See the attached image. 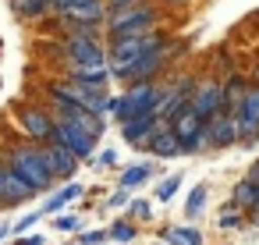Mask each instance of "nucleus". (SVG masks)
Returning <instances> with one entry per match:
<instances>
[{
    "instance_id": "nucleus-15",
    "label": "nucleus",
    "mask_w": 259,
    "mask_h": 245,
    "mask_svg": "<svg viewBox=\"0 0 259 245\" xmlns=\"http://www.w3.org/2000/svg\"><path fill=\"white\" fill-rule=\"evenodd\" d=\"M149 149H153L156 156H163V160H167V156H178V153H181L185 146L178 142V135L170 132V125H160V132H156V135L149 139Z\"/></svg>"
},
{
    "instance_id": "nucleus-8",
    "label": "nucleus",
    "mask_w": 259,
    "mask_h": 245,
    "mask_svg": "<svg viewBox=\"0 0 259 245\" xmlns=\"http://www.w3.org/2000/svg\"><path fill=\"white\" fill-rule=\"evenodd\" d=\"M18 121H22V128H25V135H32L39 146H47L50 142V135H54V114L50 110H43V107H25L22 114H18Z\"/></svg>"
},
{
    "instance_id": "nucleus-7",
    "label": "nucleus",
    "mask_w": 259,
    "mask_h": 245,
    "mask_svg": "<svg viewBox=\"0 0 259 245\" xmlns=\"http://www.w3.org/2000/svg\"><path fill=\"white\" fill-rule=\"evenodd\" d=\"M234 121H238V135L241 139H255L259 135V86H248V93L234 107Z\"/></svg>"
},
{
    "instance_id": "nucleus-28",
    "label": "nucleus",
    "mask_w": 259,
    "mask_h": 245,
    "mask_svg": "<svg viewBox=\"0 0 259 245\" xmlns=\"http://www.w3.org/2000/svg\"><path fill=\"white\" fill-rule=\"evenodd\" d=\"M54 227H57V231H75V227H78V217H71V213H68V217H57Z\"/></svg>"
},
{
    "instance_id": "nucleus-33",
    "label": "nucleus",
    "mask_w": 259,
    "mask_h": 245,
    "mask_svg": "<svg viewBox=\"0 0 259 245\" xmlns=\"http://www.w3.org/2000/svg\"><path fill=\"white\" fill-rule=\"evenodd\" d=\"M15 245H43V238H39V234H25V238H18Z\"/></svg>"
},
{
    "instance_id": "nucleus-4",
    "label": "nucleus",
    "mask_w": 259,
    "mask_h": 245,
    "mask_svg": "<svg viewBox=\"0 0 259 245\" xmlns=\"http://www.w3.org/2000/svg\"><path fill=\"white\" fill-rule=\"evenodd\" d=\"M188 110H192L199 121H213L217 114H227V110H224V86H220L217 78H202V82L192 89Z\"/></svg>"
},
{
    "instance_id": "nucleus-29",
    "label": "nucleus",
    "mask_w": 259,
    "mask_h": 245,
    "mask_svg": "<svg viewBox=\"0 0 259 245\" xmlns=\"http://www.w3.org/2000/svg\"><path fill=\"white\" fill-rule=\"evenodd\" d=\"M39 217H43V213H39V210H36V213H29V217H22V220H18V224H15V227H11V231H25V227H32V224H36V220H39Z\"/></svg>"
},
{
    "instance_id": "nucleus-10",
    "label": "nucleus",
    "mask_w": 259,
    "mask_h": 245,
    "mask_svg": "<svg viewBox=\"0 0 259 245\" xmlns=\"http://www.w3.org/2000/svg\"><path fill=\"white\" fill-rule=\"evenodd\" d=\"M192 89H195V82H192L188 75H185V78H178V82H174V89L156 103V117H178L181 110H188Z\"/></svg>"
},
{
    "instance_id": "nucleus-19",
    "label": "nucleus",
    "mask_w": 259,
    "mask_h": 245,
    "mask_svg": "<svg viewBox=\"0 0 259 245\" xmlns=\"http://www.w3.org/2000/svg\"><path fill=\"white\" fill-rule=\"evenodd\" d=\"M71 82H78V86H93V89H103V82H107V68H75V71H71Z\"/></svg>"
},
{
    "instance_id": "nucleus-36",
    "label": "nucleus",
    "mask_w": 259,
    "mask_h": 245,
    "mask_svg": "<svg viewBox=\"0 0 259 245\" xmlns=\"http://www.w3.org/2000/svg\"><path fill=\"white\" fill-rule=\"evenodd\" d=\"M163 4H174L178 8V4H188V0H163Z\"/></svg>"
},
{
    "instance_id": "nucleus-9",
    "label": "nucleus",
    "mask_w": 259,
    "mask_h": 245,
    "mask_svg": "<svg viewBox=\"0 0 259 245\" xmlns=\"http://www.w3.org/2000/svg\"><path fill=\"white\" fill-rule=\"evenodd\" d=\"M241 135H238V121H234V114H217L213 121H206V128H202V135H199V146L202 142H209V146H231V142H238Z\"/></svg>"
},
{
    "instance_id": "nucleus-34",
    "label": "nucleus",
    "mask_w": 259,
    "mask_h": 245,
    "mask_svg": "<svg viewBox=\"0 0 259 245\" xmlns=\"http://www.w3.org/2000/svg\"><path fill=\"white\" fill-rule=\"evenodd\" d=\"M110 202H114V206H124V202H128V195H124V188H121V192H114V199H110Z\"/></svg>"
},
{
    "instance_id": "nucleus-18",
    "label": "nucleus",
    "mask_w": 259,
    "mask_h": 245,
    "mask_svg": "<svg viewBox=\"0 0 259 245\" xmlns=\"http://www.w3.org/2000/svg\"><path fill=\"white\" fill-rule=\"evenodd\" d=\"M78 195H82V185H75V181H71V185L57 188V192H54V195L47 199V206H43L39 213H57V210H61L64 202H71V199H78Z\"/></svg>"
},
{
    "instance_id": "nucleus-25",
    "label": "nucleus",
    "mask_w": 259,
    "mask_h": 245,
    "mask_svg": "<svg viewBox=\"0 0 259 245\" xmlns=\"http://www.w3.org/2000/svg\"><path fill=\"white\" fill-rule=\"evenodd\" d=\"M217 224H220L224 231H234V227H241V210H224Z\"/></svg>"
},
{
    "instance_id": "nucleus-2",
    "label": "nucleus",
    "mask_w": 259,
    "mask_h": 245,
    "mask_svg": "<svg viewBox=\"0 0 259 245\" xmlns=\"http://www.w3.org/2000/svg\"><path fill=\"white\" fill-rule=\"evenodd\" d=\"M156 103H160V89L153 82H139L132 86L128 93H121L117 100H110V110H117L121 125L135 121V117H146V114H156Z\"/></svg>"
},
{
    "instance_id": "nucleus-14",
    "label": "nucleus",
    "mask_w": 259,
    "mask_h": 245,
    "mask_svg": "<svg viewBox=\"0 0 259 245\" xmlns=\"http://www.w3.org/2000/svg\"><path fill=\"white\" fill-rule=\"evenodd\" d=\"M160 125H163V121H160L156 114H146V117H135V121H128V125H124V139H128L132 146H142L146 139H153V135L160 132Z\"/></svg>"
},
{
    "instance_id": "nucleus-23",
    "label": "nucleus",
    "mask_w": 259,
    "mask_h": 245,
    "mask_svg": "<svg viewBox=\"0 0 259 245\" xmlns=\"http://www.w3.org/2000/svg\"><path fill=\"white\" fill-rule=\"evenodd\" d=\"M93 4H100V0H54V8H57L61 15H68V11H82V8H93Z\"/></svg>"
},
{
    "instance_id": "nucleus-6",
    "label": "nucleus",
    "mask_w": 259,
    "mask_h": 245,
    "mask_svg": "<svg viewBox=\"0 0 259 245\" xmlns=\"http://www.w3.org/2000/svg\"><path fill=\"white\" fill-rule=\"evenodd\" d=\"M64 54L75 61V68H103L107 64V50L93 36H71L64 43Z\"/></svg>"
},
{
    "instance_id": "nucleus-20",
    "label": "nucleus",
    "mask_w": 259,
    "mask_h": 245,
    "mask_svg": "<svg viewBox=\"0 0 259 245\" xmlns=\"http://www.w3.org/2000/svg\"><path fill=\"white\" fill-rule=\"evenodd\" d=\"M255 195H259V188L245 178V181H238L234 185V210H252L255 206Z\"/></svg>"
},
{
    "instance_id": "nucleus-1",
    "label": "nucleus",
    "mask_w": 259,
    "mask_h": 245,
    "mask_svg": "<svg viewBox=\"0 0 259 245\" xmlns=\"http://www.w3.org/2000/svg\"><path fill=\"white\" fill-rule=\"evenodd\" d=\"M4 164L29 192H47L50 185H54V174L47 171V164H43V153H39V146L36 142H29V146H15V149H8V156L0 160Z\"/></svg>"
},
{
    "instance_id": "nucleus-3",
    "label": "nucleus",
    "mask_w": 259,
    "mask_h": 245,
    "mask_svg": "<svg viewBox=\"0 0 259 245\" xmlns=\"http://www.w3.org/2000/svg\"><path fill=\"white\" fill-rule=\"evenodd\" d=\"M160 8H149V4H139V8H128L121 11L114 22H110V32H114V43L117 39H139V36H149L153 25H160Z\"/></svg>"
},
{
    "instance_id": "nucleus-30",
    "label": "nucleus",
    "mask_w": 259,
    "mask_h": 245,
    "mask_svg": "<svg viewBox=\"0 0 259 245\" xmlns=\"http://www.w3.org/2000/svg\"><path fill=\"white\" fill-rule=\"evenodd\" d=\"M103 241V231H85L82 234V245H100Z\"/></svg>"
},
{
    "instance_id": "nucleus-24",
    "label": "nucleus",
    "mask_w": 259,
    "mask_h": 245,
    "mask_svg": "<svg viewBox=\"0 0 259 245\" xmlns=\"http://www.w3.org/2000/svg\"><path fill=\"white\" fill-rule=\"evenodd\" d=\"M202 202H206V188L199 185V188H192V195H188V206H185V213H188V217H195V213L202 210Z\"/></svg>"
},
{
    "instance_id": "nucleus-22",
    "label": "nucleus",
    "mask_w": 259,
    "mask_h": 245,
    "mask_svg": "<svg viewBox=\"0 0 259 245\" xmlns=\"http://www.w3.org/2000/svg\"><path fill=\"white\" fill-rule=\"evenodd\" d=\"M167 241L170 245H202V234L192 227H174V231H167Z\"/></svg>"
},
{
    "instance_id": "nucleus-13",
    "label": "nucleus",
    "mask_w": 259,
    "mask_h": 245,
    "mask_svg": "<svg viewBox=\"0 0 259 245\" xmlns=\"http://www.w3.org/2000/svg\"><path fill=\"white\" fill-rule=\"evenodd\" d=\"M32 192L4 167V164H0V206H15V202H25Z\"/></svg>"
},
{
    "instance_id": "nucleus-12",
    "label": "nucleus",
    "mask_w": 259,
    "mask_h": 245,
    "mask_svg": "<svg viewBox=\"0 0 259 245\" xmlns=\"http://www.w3.org/2000/svg\"><path fill=\"white\" fill-rule=\"evenodd\" d=\"M170 132L178 135V142H181L185 149H192V146H199V135H202V121H199V117H195L192 110H181V114L174 117Z\"/></svg>"
},
{
    "instance_id": "nucleus-32",
    "label": "nucleus",
    "mask_w": 259,
    "mask_h": 245,
    "mask_svg": "<svg viewBox=\"0 0 259 245\" xmlns=\"http://www.w3.org/2000/svg\"><path fill=\"white\" fill-rule=\"evenodd\" d=\"M117 11H128V8H139V0H110Z\"/></svg>"
},
{
    "instance_id": "nucleus-26",
    "label": "nucleus",
    "mask_w": 259,
    "mask_h": 245,
    "mask_svg": "<svg viewBox=\"0 0 259 245\" xmlns=\"http://www.w3.org/2000/svg\"><path fill=\"white\" fill-rule=\"evenodd\" d=\"M110 238H114V241H132V238H135V227L124 224V220H117V224L110 227Z\"/></svg>"
},
{
    "instance_id": "nucleus-11",
    "label": "nucleus",
    "mask_w": 259,
    "mask_h": 245,
    "mask_svg": "<svg viewBox=\"0 0 259 245\" xmlns=\"http://www.w3.org/2000/svg\"><path fill=\"white\" fill-rule=\"evenodd\" d=\"M39 153H43V164H47V171L54 174V178H71L75 171H78V160L68 153V149H61V146H39Z\"/></svg>"
},
{
    "instance_id": "nucleus-16",
    "label": "nucleus",
    "mask_w": 259,
    "mask_h": 245,
    "mask_svg": "<svg viewBox=\"0 0 259 245\" xmlns=\"http://www.w3.org/2000/svg\"><path fill=\"white\" fill-rule=\"evenodd\" d=\"M11 8H15L18 18L32 22V18H43V15L54 8V0H11Z\"/></svg>"
},
{
    "instance_id": "nucleus-31",
    "label": "nucleus",
    "mask_w": 259,
    "mask_h": 245,
    "mask_svg": "<svg viewBox=\"0 0 259 245\" xmlns=\"http://www.w3.org/2000/svg\"><path fill=\"white\" fill-rule=\"evenodd\" d=\"M132 210H135V217H153V206L149 202H135Z\"/></svg>"
},
{
    "instance_id": "nucleus-35",
    "label": "nucleus",
    "mask_w": 259,
    "mask_h": 245,
    "mask_svg": "<svg viewBox=\"0 0 259 245\" xmlns=\"http://www.w3.org/2000/svg\"><path fill=\"white\" fill-rule=\"evenodd\" d=\"M248 181H252V185H255V188H259V164H255V167H252V171H248Z\"/></svg>"
},
{
    "instance_id": "nucleus-21",
    "label": "nucleus",
    "mask_w": 259,
    "mask_h": 245,
    "mask_svg": "<svg viewBox=\"0 0 259 245\" xmlns=\"http://www.w3.org/2000/svg\"><path fill=\"white\" fill-rule=\"evenodd\" d=\"M149 174H153V164H132V167L121 174V188H135V185H142Z\"/></svg>"
},
{
    "instance_id": "nucleus-27",
    "label": "nucleus",
    "mask_w": 259,
    "mask_h": 245,
    "mask_svg": "<svg viewBox=\"0 0 259 245\" xmlns=\"http://www.w3.org/2000/svg\"><path fill=\"white\" fill-rule=\"evenodd\" d=\"M178 188H181V178H167V181H163V185L156 188V199H163V202H167V199H170V195H174Z\"/></svg>"
},
{
    "instance_id": "nucleus-17",
    "label": "nucleus",
    "mask_w": 259,
    "mask_h": 245,
    "mask_svg": "<svg viewBox=\"0 0 259 245\" xmlns=\"http://www.w3.org/2000/svg\"><path fill=\"white\" fill-rule=\"evenodd\" d=\"M224 86V110H234L238 103H241V96L248 93V82L241 78V75H231L227 82H220Z\"/></svg>"
},
{
    "instance_id": "nucleus-5",
    "label": "nucleus",
    "mask_w": 259,
    "mask_h": 245,
    "mask_svg": "<svg viewBox=\"0 0 259 245\" xmlns=\"http://www.w3.org/2000/svg\"><path fill=\"white\" fill-rule=\"evenodd\" d=\"M50 146L68 149L75 160H89L96 142H93V139H89L82 128H75V125H68V121H57V125H54V135H50Z\"/></svg>"
}]
</instances>
